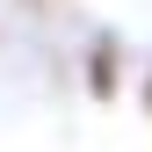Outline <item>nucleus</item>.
Listing matches in <instances>:
<instances>
[{"label": "nucleus", "mask_w": 152, "mask_h": 152, "mask_svg": "<svg viewBox=\"0 0 152 152\" xmlns=\"http://www.w3.org/2000/svg\"><path fill=\"white\" fill-rule=\"evenodd\" d=\"M87 94L109 102L116 94V36H94V58H87Z\"/></svg>", "instance_id": "1"}, {"label": "nucleus", "mask_w": 152, "mask_h": 152, "mask_svg": "<svg viewBox=\"0 0 152 152\" xmlns=\"http://www.w3.org/2000/svg\"><path fill=\"white\" fill-rule=\"evenodd\" d=\"M138 94H145V109H152V65H145V87H138Z\"/></svg>", "instance_id": "2"}]
</instances>
